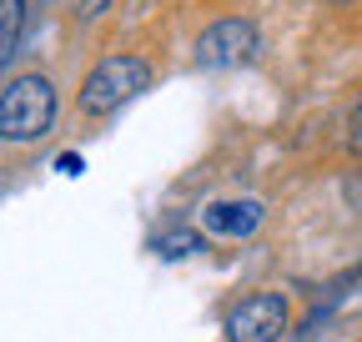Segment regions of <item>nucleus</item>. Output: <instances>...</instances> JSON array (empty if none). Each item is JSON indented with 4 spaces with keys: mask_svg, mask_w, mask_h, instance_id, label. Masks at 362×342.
<instances>
[{
    "mask_svg": "<svg viewBox=\"0 0 362 342\" xmlns=\"http://www.w3.org/2000/svg\"><path fill=\"white\" fill-rule=\"evenodd\" d=\"M0 16H6L0 56H6V66H11V61H16V51H21V16H25V0H0Z\"/></svg>",
    "mask_w": 362,
    "mask_h": 342,
    "instance_id": "6",
    "label": "nucleus"
},
{
    "mask_svg": "<svg viewBox=\"0 0 362 342\" xmlns=\"http://www.w3.org/2000/svg\"><path fill=\"white\" fill-rule=\"evenodd\" d=\"M257 51H262L257 25L242 20V16H221V20H211V25L197 35L192 61H197L202 71H237V66L257 61Z\"/></svg>",
    "mask_w": 362,
    "mask_h": 342,
    "instance_id": "3",
    "label": "nucleus"
},
{
    "mask_svg": "<svg viewBox=\"0 0 362 342\" xmlns=\"http://www.w3.org/2000/svg\"><path fill=\"white\" fill-rule=\"evenodd\" d=\"M56 166L66 171V177H81V171H86V161H81L76 151H61V156H56Z\"/></svg>",
    "mask_w": 362,
    "mask_h": 342,
    "instance_id": "8",
    "label": "nucleus"
},
{
    "mask_svg": "<svg viewBox=\"0 0 362 342\" xmlns=\"http://www.w3.org/2000/svg\"><path fill=\"white\" fill-rule=\"evenodd\" d=\"M202 222L216 237H252L262 227V201H211L202 211Z\"/></svg>",
    "mask_w": 362,
    "mask_h": 342,
    "instance_id": "5",
    "label": "nucleus"
},
{
    "mask_svg": "<svg viewBox=\"0 0 362 342\" xmlns=\"http://www.w3.org/2000/svg\"><path fill=\"white\" fill-rule=\"evenodd\" d=\"M146 86H151V66L141 56H106L81 81V111L86 116H111L131 96H141Z\"/></svg>",
    "mask_w": 362,
    "mask_h": 342,
    "instance_id": "2",
    "label": "nucleus"
},
{
    "mask_svg": "<svg viewBox=\"0 0 362 342\" xmlns=\"http://www.w3.org/2000/svg\"><path fill=\"white\" fill-rule=\"evenodd\" d=\"M56 121V86L45 76H11L0 91V136L11 146L40 141Z\"/></svg>",
    "mask_w": 362,
    "mask_h": 342,
    "instance_id": "1",
    "label": "nucleus"
},
{
    "mask_svg": "<svg viewBox=\"0 0 362 342\" xmlns=\"http://www.w3.org/2000/svg\"><path fill=\"white\" fill-rule=\"evenodd\" d=\"M347 141H352V146H357V151H362V106H357V111H352V131H347Z\"/></svg>",
    "mask_w": 362,
    "mask_h": 342,
    "instance_id": "9",
    "label": "nucleus"
},
{
    "mask_svg": "<svg viewBox=\"0 0 362 342\" xmlns=\"http://www.w3.org/2000/svg\"><path fill=\"white\" fill-rule=\"evenodd\" d=\"M197 247H202V242H197L192 232H171V237H161V242H156V252H161V256H181V252H197Z\"/></svg>",
    "mask_w": 362,
    "mask_h": 342,
    "instance_id": "7",
    "label": "nucleus"
},
{
    "mask_svg": "<svg viewBox=\"0 0 362 342\" xmlns=\"http://www.w3.org/2000/svg\"><path fill=\"white\" fill-rule=\"evenodd\" d=\"M287 332V297L252 292L226 312V342H277Z\"/></svg>",
    "mask_w": 362,
    "mask_h": 342,
    "instance_id": "4",
    "label": "nucleus"
}]
</instances>
